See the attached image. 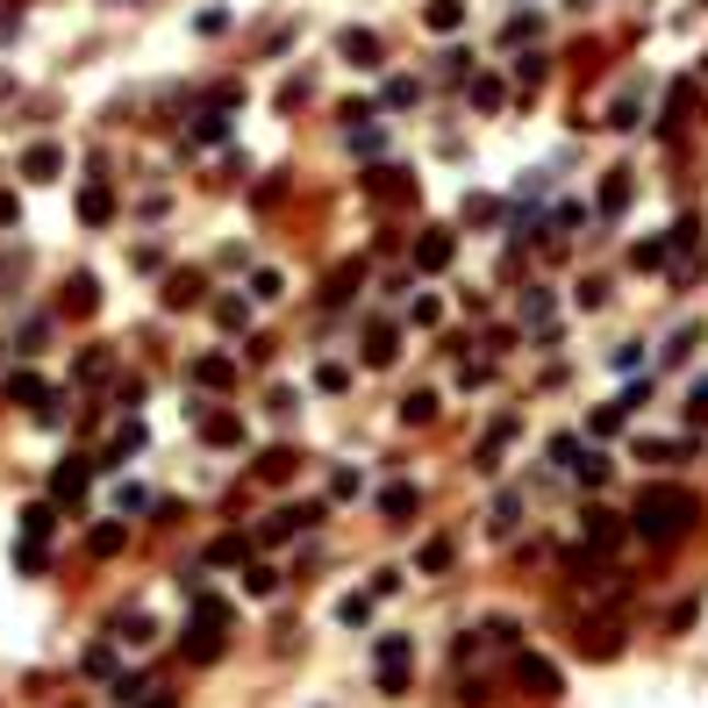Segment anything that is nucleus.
I'll return each mask as SVG.
<instances>
[{"mask_svg":"<svg viewBox=\"0 0 708 708\" xmlns=\"http://www.w3.org/2000/svg\"><path fill=\"white\" fill-rule=\"evenodd\" d=\"M694 515H701V501H694L687 487H644L630 523H637V537L673 544V537H687V529H694Z\"/></svg>","mask_w":708,"mask_h":708,"instance_id":"f257e3e1","label":"nucleus"},{"mask_svg":"<svg viewBox=\"0 0 708 708\" xmlns=\"http://www.w3.org/2000/svg\"><path fill=\"white\" fill-rule=\"evenodd\" d=\"M65 316H93V308H101V287H93V272H72V279H65Z\"/></svg>","mask_w":708,"mask_h":708,"instance_id":"f03ea898","label":"nucleus"},{"mask_svg":"<svg viewBox=\"0 0 708 708\" xmlns=\"http://www.w3.org/2000/svg\"><path fill=\"white\" fill-rule=\"evenodd\" d=\"M336 50H344L351 65H365V72L379 65V36H373V30H344V36H336Z\"/></svg>","mask_w":708,"mask_h":708,"instance_id":"7ed1b4c3","label":"nucleus"},{"mask_svg":"<svg viewBox=\"0 0 708 708\" xmlns=\"http://www.w3.org/2000/svg\"><path fill=\"white\" fill-rule=\"evenodd\" d=\"M58 165H65V151H58V144H36V151L22 158V180H36V186H44V180H58Z\"/></svg>","mask_w":708,"mask_h":708,"instance_id":"20e7f679","label":"nucleus"},{"mask_svg":"<svg viewBox=\"0 0 708 708\" xmlns=\"http://www.w3.org/2000/svg\"><path fill=\"white\" fill-rule=\"evenodd\" d=\"M422 22H430L437 36H452L458 22H466V0H430V8H422Z\"/></svg>","mask_w":708,"mask_h":708,"instance_id":"39448f33","label":"nucleus"},{"mask_svg":"<svg viewBox=\"0 0 708 708\" xmlns=\"http://www.w3.org/2000/svg\"><path fill=\"white\" fill-rule=\"evenodd\" d=\"M444 258H452V229H430V237L415 243V265H430V272H437Z\"/></svg>","mask_w":708,"mask_h":708,"instance_id":"423d86ee","label":"nucleus"},{"mask_svg":"<svg viewBox=\"0 0 708 708\" xmlns=\"http://www.w3.org/2000/svg\"><path fill=\"white\" fill-rule=\"evenodd\" d=\"M515 680H529V694H551L558 687V673L544 659H515Z\"/></svg>","mask_w":708,"mask_h":708,"instance_id":"0eeeda50","label":"nucleus"},{"mask_svg":"<svg viewBox=\"0 0 708 708\" xmlns=\"http://www.w3.org/2000/svg\"><path fill=\"white\" fill-rule=\"evenodd\" d=\"M79 215H87V222H107V215H115V194H107V186H87V194H79Z\"/></svg>","mask_w":708,"mask_h":708,"instance_id":"6e6552de","label":"nucleus"},{"mask_svg":"<svg viewBox=\"0 0 708 708\" xmlns=\"http://www.w3.org/2000/svg\"><path fill=\"white\" fill-rule=\"evenodd\" d=\"M165 301H172V308H194V301H201V279H194V272H180V279L165 287Z\"/></svg>","mask_w":708,"mask_h":708,"instance_id":"1a4fd4ad","label":"nucleus"},{"mask_svg":"<svg viewBox=\"0 0 708 708\" xmlns=\"http://www.w3.org/2000/svg\"><path fill=\"white\" fill-rule=\"evenodd\" d=\"M22 537H50V509H44V501H36V509H22Z\"/></svg>","mask_w":708,"mask_h":708,"instance_id":"9d476101","label":"nucleus"},{"mask_svg":"<svg viewBox=\"0 0 708 708\" xmlns=\"http://www.w3.org/2000/svg\"><path fill=\"white\" fill-rule=\"evenodd\" d=\"M208 444H243V422L237 415H215L208 422Z\"/></svg>","mask_w":708,"mask_h":708,"instance_id":"9b49d317","label":"nucleus"},{"mask_svg":"<svg viewBox=\"0 0 708 708\" xmlns=\"http://www.w3.org/2000/svg\"><path fill=\"white\" fill-rule=\"evenodd\" d=\"M401 415H408V422H430V415H437V393H408Z\"/></svg>","mask_w":708,"mask_h":708,"instance_id":"f8f14e48","label":"nucleus"},{"mask_svg":"<svg viewBox=\"0 0 708 708\" xmlns=\"http://www.w3.org/2000/svg\"><path fill=\"white\" fill-rule=\"evenodd\" d=\"M379 509H387V515H393V523H401V515H408V509H415V487H387V501H379Z\"/></svg>","mask_w":708,"mask_h":708,"instance_id":"ddd939ff","label":"nucleus"},{"mask_svg":"<svg viewBox=\"0 0 708 708\" xmlns=\"http://www.w3.org/2000/svg\"><path fill=\"white\" fill-rule=\"evenodd\" d=\"M8 393H15V401H44V379H36V373H15V379H8Z\"/></svg>","mask_w":708,"mask_h":708,"instance_id":"4468645a","label":"nucleus"},{"mask_svg":"<svg viewBox=\"0 0 708 708\" xmlns=\"http://www.w3.org/2000/svg\"><path fill=\"white\" fill-rule=\"evenodd\" d=\"M215 322H222V330H243V322H251V308H243V301H215Z\"/></svg>","mask_w":708,"mask_h":708,"instance_id":"2eb2a0df","label":"nucleus"},{"mask_svg":"<svg viewBox=\"0 0 708 708\" xmlns=\"http://www.w3.org/2000/svg\"><path fill=\"white\" fill-rule=\"evenodd\" d=\"M79 487H87V466H79V458H72V466H65V472H58V501H72V494H79Z\"/></svg>","mask_w":708,"mask_h":708,"instance_id":"dca6fc26","label":"nucleus"},{"mask_svg":"<svg viewBox=\"0 0 708 708\" xmlns=\"http://www.w3.org/2000/svg\"><path fill=\"white\" fill-rule=\"evenodd\" d=\"M258 472H265V480H287V472H294V452H265V466H258Z\"/></svg>","mask_w":708,"mask_h":708,"instance_id":"f3484780","label":"nucleus"},{"mask_svg":"<svg viewBox=\"0 0 708 708\" xmlns=\"http://www.w3.org/2000/svg\"><path fill=\"white\" fill-rule=\"evenodd\" d=\"M194 373H201V379H208V387H229V358H201V365H194Z\"/></svg>","mask_w":708,"mask_h":708,"instance_id":"a211bd4d","label":"nucleus"},{"mask_svg":"<svg viewBox=\"0 0 708 708\" xmlns=\"http://www.w3.org/2000/svg\"><path fill=\"white\" fill-rule=\"evenodd\" d=\"M687 415H708V379H694V387H687Z\"/></svg>","mask_w":708,"mask_h":708,"instance_id":"6ab92c4d","label":"nucleus"}]
</instances>
